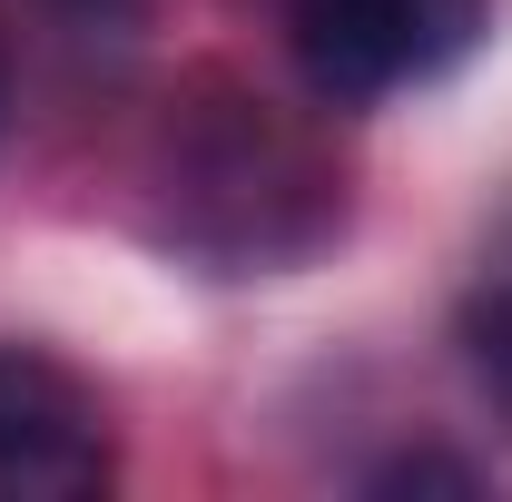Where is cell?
Segmentation results:
<instances>
[{
	"mask_svg": "<svg viewBox=\"0 0 512 502\" xmlns=\"http://www.w3.org/2000/svg\"><path fill=\"white\" fill-rule=\"evenodd\" d=\"M473 20H483V0H296L286 40H296V69L316 99L365 109L384 89L444 69L473 40Z\"/></svg>",
	"mask_w": 512,
	"mask_h": 502,
	"instance_id": "6da1fadb",
	"label": "cell"
},
{
	"mask_svg": "<svg viewBox=\"0 0 512 502\" xmlns=\"http://www.w3.org/2000/svg\"><path fill=\"white\" fill-rule=\"evenodd\" d=\"M483 473L473 463H444V453H404V463H384L375 493H473Z\"/></svg>",
	"mask_w": 512,
	"mask_h": 502,
	"instance_id": "277c9868",
	"label": "cell"
},
{
	"mask_svg": "<svg viewBox=\"0 0 512 502\" xmlns=\"http://www.w3.org/2000/svg\"><path fill=\"white\" fill-rule=\"evenodd\" d=\"M463 365H473V384L493 394V414L512 424V286H483V296H463Z\"/></svg>",
	"mask_w": 512,
	"mask_h": 502,
	"instance_id": "3957f363",
	"label": "cell"
},
{
	"mask_svg": "<svg viewBox=\"0 0 512 502\" xmlns=\"http://www.w3.org/2000/svg\"><path fill=\"white\" fill-rule=\"evenodd\" d=\"M119 453L99 394L40 345H0V502H89Z\"/></svg>",
	"mask_w": 512,
	"mask_h": 502,
	"instance_id": "7a4b0ae2",
	"label": "cell"
},
{
	"mask_svg": "<svg viewBox=\"0 0 512 502\" xmlns=\"http://www.w3.org/2000/svg\"><path fill=\"white\" fill-rule=\"evenodd\" d=\"M50 10H69V20H119L128 0H50Z\"/></svg>",
	"mask_w": 512,
	"mask_h": 502,
	"instance_id": "5b68a950",
	"label": "cell"
}]
</instances>
